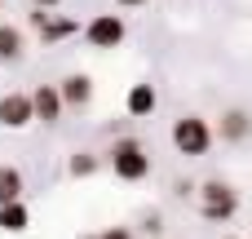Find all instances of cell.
I'll list each match as a JSON object with an SVG mask.
<instances>
[{
    "label": "cell",
    "instance_id": "30bf717a",
    "mask_svg": "<svg viewBox=\"0 0 252 239\" xmlns=\"http://www.w3.org/2000/svg\"><path fill=\"white\" fill-rule=\"evenodd\" d=\"M155 106H159V93H155V84H128V93H124V111L133 115V120H151L155 115Z\"/></svg>",
    "mask_w": 252,
    "mask_h": 239
},
{
    "label": "cell",
    "instance_id": "5b68a950",
    "mask_svg": "<svg viewBox=\"0 0 252 239\" xmlns=\"http://www.w3.org/2000/svg\"><path fill=\"white\" fill-rule=\"evenodd\" d=\"M248 133H252V111H244V106H226L213 124V137H221L226 146H239Z\"/></svg>",
    "mask_w": 252,
    "mask_h": 239
},
{
    "label": "cell",
    "instance_id": "9c48e42d",
    "mask_svg": "<svg viewBox=\"0 0 252 239\" xmlns=\"http://www.w3.org/2000/svg\"><path fill=\"white\" fill-rule=\"evenodd\" d=\"M27 98H31V115H35L40 124H58V120H62V111H66V106H62V98H58V84H35Z\"/></svg>",
    "mask_w": 252,
    "mask_h": 239
},
{
    "label": "cell",
    "instance_id": "3957f363",
    "mask_svg": "<svg viewBox=\"0 0 252 239\" xmlns=\"http://www.w3.org/2000/svg\"><path fill=\"white\" fill-rule=\"evenodd\" d=\"M173 146H177V155H186V160H199V155H208L213 151V124L204 120V115H182V120H173Z\"/></svg>",
    "mask_w": 252,
    "mask_h": 239
},
{
    "label": "cell",
    "instance_id": "277c9868",
    "mask_svg": "<svg viewBox=\"0 0 252 239\" xmlns=\"http://www.w3.org/2000/svg\"><path fill=\"white\" fill-rule=\"evenodd\" d=\"M124 35H128V27H124L120 13H97V18L84 22V40H89V49H120Z\"/></svg>",
    "mask_w": 252,
    "mask_h": 239
},
{
    "label": "cell",
    "instance_id": "52a82bcc",
    "mask_svg": "<svg viewBox=\"0 0 252 239\" xmlns=\"http://www.w3.org/2000/svg\"><path fill=\"white\" fill-rule=\"evenodd\" d=\"M58 98H62L66 111H84V106L93 102V75H89V71L62 75V80H58Z\"/></svg>",
    "mask_w": 252,
    "mask_h": 239
},
{
    "label": "cell",
    "instance_id": "5bb4252c",
    "mask_svg": "<svg viewBox=\"0 0 252 239\" xmlns=\"http://www.w3.org/2000/svg\"><path fill=\"white\" fill-rule=\"evenodd\" d=\"M97 169H102V160H97L93 151H75V155H71V164H66V173H71V177H93Z\"/></svg>",
    "mask_w": 252,
    "mask_h": 239
},
{
    "label": "cell",
    "instance_id": "ac0fdd59",
    "mask_svg": "<svg viewBox=\"0 0 252 239\" xmlns=\"http://www.w3.org/2000/svg\"><path fill=\"white\" fill-rule=\"evenodd\" d=\"M120 9H142V4H151V0H115Z\"/></svg>",
    "mask_w": 252,
    "mask_h": 239
},
{
    "label": "cell",
    "instance_id": "ba28073f",
    "mask_svg": "<svg viewBox=\"0 0 252 239\" xmlns=\"http://www.w3.org/2000/svg\"><path fill=\"white\" fill-rule=\"evenodd\" d=\"M31 124H35L31 98H27V93H0V129L22 133V129H31Z\"/></svg>",
    "mask_w": 252,
    "mask_h": 239
},
{
    "label": "cell",
    "instance_id": "d6986e66",
    "mask_svg": "<svg viewBox=\"0 0 252 239\" xmlns=\"http://www.w3.org/2000/svg\"><path fill=\"white\" fill-rule=\"evenodd\" d=\"M221 239H239V235H221Z\"/></svg>",
    "mask_w": 252,
    "mask_h": 239
},
{
    "label": "cell",
    "instance_id": "e0dca14e",
    "mask_svg": "<svg viewBox=\"0 0 252 239\" xmlns=\"http://www.w3.org/2000/svg\"><path fill=\"white\" fill-rule=\"evenodd\" d=\"M62 0H31V9H58Z\"/></svg>",
    "mask_w": 252,
    "mask_h": 239
},
{
    "label": "cell",
    "instance_id": "4fadbf2b",
    "mask_svg": "<svg viewBox=\"0 0 252 239\" xmlns=\"http://www.w3.org/2000/svg\"><path fill=\"white\" fill-rule=\"evenodd\" d=\"M27 226H31V213H27V204H22V200H13V204H0V231L18 235V231H27Z\"/></svg>",
    "mask_w": 252,
    "mask_h": 239
},
{
    "label": "cell",
    "instance_id": "9a60e30c",
    "mask_svg": "<svg viewBox=\"0 0 252 239\" xmlns=\"http://www.w3.org/2000/svg\"><path fill=\"white\" fill-rule=\"evenodd\" d=\"M80 239H133L128 226H106V231H97V235H80Z\"/></svg>",
    "mask_w": 252,
    "mask_h": 239
},
{
    "label": "cell",
    "instance_id": "6da1fadb",
    "mask_svg": "<svg viewBox=\"0 0 252 239\" xmlns=\"http://www.w3.org/2000/svg\"><path fill=\"white\" fill-rule=\"evenodd\" d=\"M195 204H199V217L204 222H230L239 213V191L226 177H208V182L195 186Z\"/></svg>",
    "mask_w": 252,
    "mask_h": 239
},
{
    "label": "cell",
    "instance_id": "7c38bea8",
    "mask_svg": "<svg viewBox=\"0 0 252 239\" xmlns=\"http://www.w3.org/2000/svg\"><path fill=\"white\" fill-rule=\"evenodd\" d=\"M22 191H27V177H22V169H13V164H0V204H13V200H22Z\"/></svg>",
    "mask_w": 252,
    "mask_h": 239
},
{
    "label": "cell",
    "instance_id": "8992f818",
    "mask_svg": "<svg viewBox=\"0 0 252 239\" xmlns=\"http://www.w3.org/2000/svg\"><path fill=\"white\" fill-rule=\"evenodd\" d=\"M31 27H35V35H40L44 44H62L66 35L80 31L75 18H58V13H49V9H31Z\"/></svg>",
    "mask_w": 252,
    "mask_h": 239
},
{
    "label": "cell",
    "instance_id": "8fae6325",
    "mask_svg": "<svg viewBox=\"0 0 252 239\" xmlns=\"http://www.w3.org/2000/svg\"><path fill=\"white\" fill-rule=\"evenodd\" d=\"M22 53H27V31L0 22V62H22Z\"/></svg>",
    "mask_w": 252,
    "mask_h": 239
},
{
    "label": "cell",
    "instance_id": "2e32d148",
    "mask_svg": "<svg viewBox=\"0 0 252 239\" xmlns=\"http://www.w3.org/2000/svg\"><path fill=\"white\" fill-rule=\"evenodd\" d=\"M159 231H164V217L151 213V217H146V235H159Z\"/></svg>",
    "mask_w": 252,
    "mask_h": 239
},
{
    "label": "cell",
    "instance_id": "7a4b0ae2",
    "mask_svg": "<svg viewBox=\"0 0 252 239\" xmlns=\"http://www.w3.org/2000/svg\"><path fill=\"white\" fill-rule=\"evenodd\" d=\"M106 164L115 169L120 182H146L151 177V155L137 137H115L111 151H106Z\"/></svg>",
    "mask_w": 252,
    "mask_h": 239
}]
</instances>
